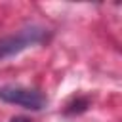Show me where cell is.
I'll return each instance as SVG.
<instances>
[{
    "mask_svg": "<svg viewBox=\"0 0 122 122\" xmlns=\"http://www.w3.org/2000/svg\"><path fill=\"white\" fill-rule=\"evenodd\" d=\"M48 36H50L48 29H44L40 25H30V27H25V29L13 32V34L2 36L0 38V61L10 59V57L25 51L30 46L46 42Z\"/></svg>",
    "mask_w": 122,
    "mask_h": 122,
    "instance_id": "cell-1",
    "label": "cell"
},
{
    "mask_svg": "<svg viewBox=\"0 0 122 122\" xmlns=\"http://www.w3.org/2000/svg\"><path fill=\"white\" fill-rule=\"evenodd\" d=\"M0 101L15 107H23L29 111H42L48 105V97L34 88H27L21 84H4L0 86Z\"/></svg>",
    "mask_w": 122,
    "mask_h": 122,
    "instance_id": "cell-2",
    "label": "cell"
},
{
    "mask_svg": "<svg viewBox=\"0 0 122 122\" xmlns=\"http://www.w3.org/2000/svg\"><path fill=\"white\" fill-rule=\"evenodd\" d=\"M11 122H29L27 118H15V120H11Z\"/></svg>",
    "mask_w": 122,
    "mask_h": 122,
    "instance_id": "cell-3",
    "label": "cell"
}]
</instances>
